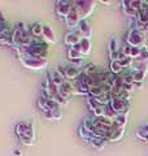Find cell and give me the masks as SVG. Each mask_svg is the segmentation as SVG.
Here are the masks:
<instances>
[{
    "instance_id": "obj_1",
    "label": "cell",
    "mask_w": 148,
    "mask_h": 156,
    "mask_svg": "<svg viewBox=\"0 0 148 156\" xmlns=\"http://www.w3.org/2000/svg\"><path fill=\"white\" fill-rule=\"evenodd\" d=\"M16 134L18 139L21 140V143L25 146H33L34 144V129L33 125L29 122H18L16 125Z\"/></svg>"
},
{
    "instance_id": "obj_2",
    "label": "cell",
    "mask_w": 148,
    "mask_h": 156,
    "mask_svg": "<svg viewBox=\"0 0 148 156\" xmlns=\"http://www.w3.org/2000/svg\"><path fill=\"white\" fill-rule=\"evenodd\" d=\"M126 44L136 48H146L147 47L146 34L139 31L138 29H130L126 35Z\"/></svg>"
},
{
    "instance_id": "obj_3",
    "label": "cell",
    "mask_w": 148,
    "mask_h": 156,
    "mask_svg": "<svg viewBox=\"0 0 148 156\" xmlns=\"http://www.w3.org/2000/svg\"><path fill=\"white\" fill-rule=\"evenodd\" d=\"M96 7V2L91 0H81V2H74V8L79 14L81 20H87L92 14L93 9Z\"/></svg>"
},
{
    "instance_id": "obj_4",
    "label": "cell",
    "mask_w": 148,
    "mask_h": 156,
    "mask_svg": "<svg viewBox=\"0 0 148 156\" xmlns=\"http://www.w3.org/2000/svg\"><path fill=\"white\" fill-rule=\"evenodd\" d=\"M18 60L21 61V64L27 68V69L31 70H41L44 69L47 66V60H43V58H37V57H31V56H19Z\"/></svg>"
},
{
    "instance_id": "obj_5",
    "label": "cell",
    "mask_w": 148,
    "mask_h": 156,
    "mask_svg": "<svg viewBox=\"0 0 148 156\" xmlns=\"http://www.w3.org/2000/svg\"><path fill=\"white\" fill-rule=\"evenodd\" d=\"M74 8V2H56V5H55V13L57 14V17L65 21V18L70 14V12L73 11Z\"/></svg>"
},
{
    "instance_id": "obj_6",
    "label": "cell",
    "mask_w": 148,
    "mask_h": 156,
    "mask_svg": "<svg viewBox=\"0 0 148 156\" xmlns=\"http://www.w3.org/2000/svg\"><path fill=\"white\" fill-rule=\"evenodd\" d=\"M111 107L117 115H127L130 112V101L120 99V98H112Z\"/></svg>"
},
{
    "instance_id": "obj_7",
    "label": "cell",
    "mask_w": 148,
    "mask_h": 156,
    "mask_svg": "<svg viewBox=\"0 0 148 156\" xmlns=\"http://www.w3.org/2000/svg\"><path fill=\"white\" fill-rule=\"evenodd\" d=\"M81 21H82V20L79 17V14H78V12L76 11V8H73V11L65 18V21H64V22H65V25L68 26L69 31H76L78 29V25H79Z\"/></svg>"
},
{
    "instance_id": "obj_8",
    "label": "cell",
    "mask_w": 148,
    "mask_h": 156,
    "mask_svg": "<svg viewBox=\"0 0 148 156\" xmlns=\"http://www.w3.org/2000/svg\"><path fill=\"white\" fill-rule=\"evenodd\" d=\"M78 34L81 35V38L83 39H90L92 37V26H91V22L88 20H82L78 25L77 29Z\"/></svg>"
},
{
    "instance_id": "obj_9",
    "label": "cell",
    "mask_w": 148,
    "mask_h": 156,
    "mask_svg": "<svg viewBox=\"0 0 148 156\" xmlns=\"http://www.w3.org/2000/svg\"><path fill=\"white\" fill-rule=\"evenodd\" d=\"M58 94L69 100L72 94H76V86L73 85L72 81H65L61 86H58Z\"/></svg>"
},
{
    "instance_id": "obj_10",
    "label": "cell",
    "mask_w": 148,
    "mask_h": 156,
    "mask_svg": "<svg viewBox=\"0 0 148 156\" xmlns=\"http://www.w3.org/2000/svg\"><path fill=\"white\" fill-rule=\"evenodd\" d=\"M81 35L78 34V31H68L65 34V37H64V43H65V46H68L69 48L74 47L76 44H78V43L81 42Z\"/></svg>"
},
{
    "instance_id": "obj_11",
    "label": "cell",
    "mask_w": 148,
    "mask_h": 156,
    "mask_svg": "<svg viewBox=\"0 0 148 156\" xmlns=\"http://www.w3.org/2000/svg\"><path fill=\"white\" fill-rule=\"evenodd\" d=\"M82 70H79L78 68H76L74 65H68V66H64V76H65L66 81H76L78 77L81 76Z\"/></svg>"
},
{
    "instance_id": "obj_12",
    "label": "cell",
    "mask_w": 148,
    "mask_h": 156,
    "mask_svg": "<svg viewBox=\"0 0 148 156\" xmlns=\"http://www.w3.org/2000/svg\"><path fill=\"white\" fill-rule=\"evenodd\" d=\"M42 38L44 39V42L47 43H52L55 44L57 42V37H56V33L52 30V27H49L48 25H43V35Z\"/></svg>"
},
{
    "instance_id": "obj_13",
    "label": "cell",
    "mask_w": 148,
    "mask_h": 156,
    "mask_svg": "<svg viewBox=\"0 0 148 156\" xmlns=\"http://www.w3.org/2000/svg\"><path fill=\"white\" fill-rule=\"evenodd\" d=\"M123 135H125V129H121V128H118V126L113 125L112 133H111L108 142H120V140H122Z\"/></svg>"
},
{
    "instance_id": "obj_14",
    "label": "cell",
    "mask_w": 148,
    "mask_h": 156,
    "mask_svg": "<svg viewBox=\"0 0 148 156\" xmlns=\"http://www.w3.org/2000/svg\"><path fill=\"white\" fill-rule=\"evenodd\" d=\"M49 81L52 82V83H55L56 86H61L64 82L66 81V78L64 77L60 72H58L57 69H55V70H49Z\"/></svg>"
},
{
    "instance_id": "obj_15",
    "label": "cell",
    "mask_w": 148,
    "mask_h": 156,
    "mask_svg": "<svg viewBox=\"0 0 148 156\" xmlns=\"http://www.w3.org/2000/svg\"><path fill=\"white\" fill-rule=\"evenodd\" d=\"M121 7H122V12H123V14H125L126 17H129L131 20H135V18H138V16H139V11H136V9L129 7L125 2H121Z\"/></svg>"
},
{
    "instance_id": "obj_16",
    "label": "cell",
    "mask_w": 148,
    "mask_h": 156,
    "mask_svg": "<svg viewBox=\"0 0 148 156\" xmlns=\"http://www.w3.org/2000/svg\"><path fill=\"white\" fill-rule=\"evenodd\" d=\"M90 144H91L95 150L100 151V150H103V148H104L105 146L108 144V139L101 138V136H96V135H93V136H92V139H91V142H90Z\"/></svg>"
},
{
    "instance_id": "obj_17",
    "label": "cell",
    "mask_w": 148,
    "mask_h": 156,
    "mask_svg": "<svg viewBox=\"0 0 148 156\" xmlns=\"http://www.w3.org/2000/svg\"><path fill=\"white\" fill-rule=\"evenodd\" d=\"M79 52L83 56H88L91 53V41L90 39H81L79 42Z\"/></svg>"
},
{
    "instance_id": "obj_18",
    "label": "cell",
    "mask_w": 148,
    "mask_h": 156,
    "mask_svg": "<svg viewBox=\"0 0 148 156\" xmlns=\"http://www.w3.org/2000/svg\"><path fill=\"white\" fill-rule=\"evenodd\" d=\"M109 72L112 73L113 76H121L122 73L125 72V69L122 68L120 61H111V64H109Z\"/></svg>"
},
{
    "instance_id": "obj_19",
    "label": "cell",
    "mask_w": 148,
    "mask_h": 156,
    "mask_svg": "<svg viewBox=\"0 0 148 156\" xmlns=\"http://www.w3.org/2000/svg\"><path fill=\"white\" fill-rule=\"evenodd\" d=\"M101 69H99L97 66H95L93 64H87V65H85V68L82 69V72H83V74H85L86 77H88V78H91V77H93L95 74H97L99 72H100Z\"/></svg>"
},
{
    "instance_id": "obj_20",
    "label": "cell",
    "mask_w": 148,
    "mask_h": 156,
    "mask_svg": "<svg viewBox=\"0 0 148 156\" xmlns=\"http://www.w3.org/2000/svg\"><path fill=\"white\" fill-rule=\"evenodd\" d=\"M78 134H79V136L83 139V142H86V143H90L92 136H93V134L91 133V131L87 130L86 128H83L82 125L79 126V129H78Z\"/></svg>"
},
{
    "instance_id": "obj_21",
    "label": "cell",
    "mask_w": 148,
    "mask_h": 156,
    "mask_svg": "<svg viewBox=\"0 0 148 156\" xmlns=\"http://www.w3.org/2000/svg\"><path fill=\"white\" fill-rule=\"evenodd\" d=\"M66 55H68V58L70 61H76V60H83L85 58V56L82 55V53L79 51L74 50V48H68L66 51Z\"/></svg>"
},
{
    "instance_id": "obj_22",
    "label": "cell",
    "mask_w": 148,
    "mask_h": 156,
    "mask_svg": "<svg viewBox=\"0 0 148 156\" xmlns=\"http://www.w3.org/2000/svg\"><path fill=\"white\" fill-rule=\"evenodd\" d=\"M113 122H115L116 126H118V128L121 129H125L127 126V115H117L115 117V120H113Z\"/></svg>"
},
{
    "instance_id": "obj_23",
    "label": "cell",
    "mask_w": 148,
    "mask_h": 156,
    "mask_svg": "<svg viewBox=\"0 0 148 156\" xmlns=\"http://www.w3.org/2000/svg\"><path fill=\"white\" fill-rule=\"evenodd\" d=\"M30 33H31L33 37L42 38V35H43V25L42 23H39V22L33 23V25L30 26Z\"/></svg>"
},
{
    "instance_id": "obj_24",
    "label": "cell",
    "mask_w": 148,
    "mask_h": 156,
    "mask_svg": "<svg viewBox=\"0 0 148 156\" xmlns=\"http://www.w3.org/2000/svg\"><path fill=\"white\" fill-rule=\"evenodd\" d=\"M44 117L48 120V121H52V120H61L62 117V112L61 108H57V109H53L48 113H44Z\"/></svg>"
},
{
    "instance_id": "obj_25",
    "label": "cell",
    "mask_w": 148,
    "mask_h": 156,
    "mask_svg": "<svg viewBox=\"0 0 148 156\" xmlns=\"http://www.w3.org/2000/svg\"><path fill=\"white\" fill-rule=\"evenodd\" d=\"M117 116V113L115 112V109L111 107V104H108V105H104V116L103 117H105V119H109V120H115V117Z\"/></svg>"
},
{
    "instance_id": "obj_26",
    "label": "cell",
    "mask_w": 148,
    "mask_h": 156,
    "mask_svg": "<svg viewBox=\"0 0 148 156\" xmlns=\"http://www.w3.org/2000/svg\"><path fill=\"white\" fill-rule=\"evenodd\" d=\"M135 82H144L147 77V70H132Z\"/></svg>"
},
{
    "instance_id": "obj_27",
    "label": "cell",
    "mask_w": 148,
    "mask_h": 156,
    "mask_svg": "<svg viewBox=\"0 0 148 156\" xmlns=\"http://www.w3.org/2000/svg\"><path fill=\"white\" fill-rule=\"evenodd\" d=\"M135 136H136L138 139L143 140V142H147V143H148V131H146L143 128H139V129H138Z\"/></svg>"
},
{
    "instance_id": "obj_28",
    "label": "cell",
    "mask_w": 148,
    "mask_h": 156,
    "mask_svg": "<svg viewBox=\"0 0 148 156\" xmlns=\"http://www.w3.org/2000/svg\"><path fill=\"white\" fill-rule=\"evenodd\" d=\"M142 50H143V48L131 47V55H130V57L132 58V60H136V58H139L140 55H142Z\"/></svg>"
},
{
    "instance_id": "obj_29",
    "label": "cell",
    "mask_w": 148,
    "mask_h": 156,
    "mask_svg": "<svg viewBox=\"0 0 148 156\" xmlns=\"http://www.w3.org/2000/svg\"><path fill=\"white\" fill-rule=\"evenodd\" d=\"M108 51H109V53H115V52H117V51H118L116 39H111V41H109V46H108Z\"/></svg>"
},
{
    "instance_id": "obj_30",
    "label": "cell",
    "mask_w": 148,
    "mask_h": 156,
    "mask_svg": "<svg viewBox=\"0 0 148 156\" xmlns=\"http://www.w3.org/2000/svg\"><path fill=\"white\" fill-rule=\"evenodd\" d=\"M121 52H122L125 56L130 57V55H131V47H130L129 44H123V47H122V51H121Z\"/></svg>"
},
{
    "instance_id": "obj_31",
    "label": "cell",
    "mask_w": 148,
    "mask_h": 156,
    "mask_svg": "<svg viewBox=\"0 0 148 156\" xmlns=\"http://www.w3.org/2000/svg\"><path fill=\"white\" fill-rule=\"evenodd\" d=\"M125 91L127 92H130V94H132V91L135 90V86L134 85H129V83H123V87H122Z\"/></svg>"
},
{
    "instance_id": "obj_32",
    "label": "cell",
    "mask_w": 148,
    "mask_h": 156,
    "mask_svg": "<svg viewBox=\"0 0 148 156\" xmlns=\"http://www.w3.org/2000/svg\"><path fill=\"white\" fill-rule=\"evenodd\" d=\"M142 13H148V2H143L142 3V8H140V11Z\"/></svg>"
},
{
    "instance_id": "obj_33",
    "label": "cell",
    "mask_w": 148,
    "mask_h": 156,
    "mask_svg": "<svg viewBox=\"0 0 148 156\" xmlns=\"http://www.w3.org/2000/svg\"><path fill=\"white\" fill-rule=\"evenodd\" d=\"M134 86L135 89H143V82H135Z\"/></svg>"
},
{
    "instance_id": "obj_34",
    "label": "cell",
    "mask_w": 148,
    "mask_h": 156,
    "mask_svg": "<svg viewBox=\"0 0 148 156\" xmlns=\"http://www.w3.org/2000/svg\"><path fill=\"white\" fill-rule=\"evenodd\" d=\"M14 155H16V156H22V154L19 152V150H16V151H14Z\"/></svg>"
},
{
    "instance_id": "obj_35",
    "label": "cell",
    "mask_w": 148,
    "mask_h": 156,
    "mask_svg": "<svg viewBox=\"0 0 148 156\" xmlns=\"http://www.w3.org/2000/svg\"><path fill=\"white\" fill-rule=\"evenodd\" d=\"M142 128H143V129H144L146 131H148V125H146V126H142Z\"/></svg>"
}]
</instances>
